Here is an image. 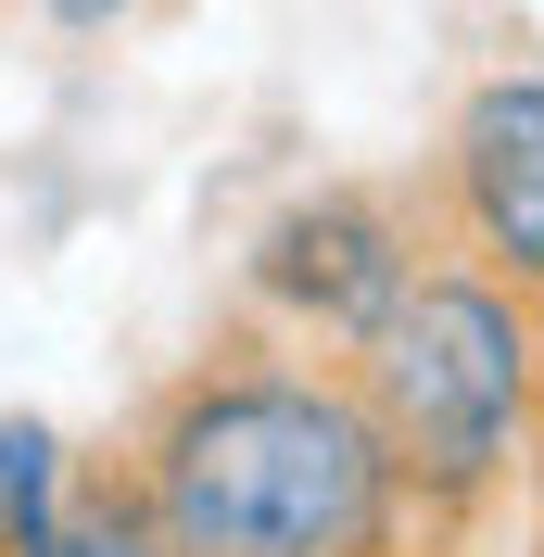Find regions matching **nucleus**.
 <instances>
[{"instance_id": "423d86ee", "label": "nucleus", "mask_w": 544, "mask_h": 557, "mask_svg": "<svg viewBox=\"0 0 544 557\" xmlns=\"http://www.w3.org/2000/svg\"><path fill=\"white\" fill-rule=\"evenodd\" d=\"M38 557H177V545L152 532V507L127 494V469H114V456H89V482H76L64 532H51Z\"/></svg>"}, {"instance_id": "7ed1b4c3", "label": "nucleus", "mask_w": 544, "mask_h": 557, "mask_svg": "<svg viewBox=\"0 0 544 557\" xmlns=\"http://www.w3.org/2000/svg\"><path fill=\"white\" fill-rule=\"evenodd\" d=\"M431 253H443V228H431L418 190L317 177V190L267 203V215H254V242H240V330L342 368L380 317L406 305V278L431 267Z\"/></svg>"}, {"instance_id": "20e7f679", "label": "nucleus", "mask_w": 544, "mask_h": 557, "mask_svg": "<svg viewBox=\"0 0 544 557\" xmlns=\"http://www.w3.org/2000/svg\"><path fill=\"white\" fill-rule=\"evenodd\" d=\"M431 228L443 253H469L544 305V64H494L456 89L431 152Z\"/></svg>"}, {"instance_id": "f257e3e1", "label": "nucleus", "mask_w": 544, "mask_h": 557, "mask_svg": "<svg viewBox=\"0 0 544 557\" xmlns=\"http://www.w3.org/2000/svg\"><path fill=\"white\" fill-rule=\"evenodd\" d=\"M127 494L177 557H443L368 393L330 355L215 343L127 431Z\"/></svg>"}, {"instance_id": "39448f33", "label": "nucleus", "mask_w": 544, "mask_h": 557, "mask_svg": "<svg viewBox=\"0 0 544 557\" xmlns=\"http://www.w3.org/2000/svg\"><path fill=\"white\" fill-rule=\"evenodd\" d=\"M76 482H89V456L51 406H0V557H38L64 532Z\"/></svg>"}, {"instance_id": "0eeeda50", "label": "nucleus", "mask_w": 544, "mask_h": 557, "mask_svg": "<svg viewBox=\"0 0 544 557\" xmlns=\"http://www.w3.org/2000/svg\"><path fill=\"white\" fill-rule=\"evenodd\" d=\"M165 0H38V26H64V38H127V26H152Z\"/></svg>"}, {"instance_id": "f03ea898", "label": "nucleus", "mask_w": 544, "mask_h": 557, "mask_svg": "<svg viewBox=\"0 0 544 557\" xmlns=\"http://www.w3.org/2000/svg\"><path fill=\"white\" fill-rule=\"evenodd\" d=\"M342 381L368 393L418 520L443 545H469L544 456V305L469 253H431L406 278V305L342 355Z\"/></svg>"}]
</instances>
